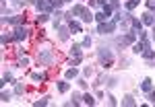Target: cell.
Listing matches in <instances>:
<instances>
[{"mask_svg": "<svg viewBox=\"0 0 155 107\" xmlns=\"http://www.w3.org/2000/svg\"><path fill=\"white\" fill-rule=\"evenodd\" d=\"M97 58H99V62H101L104 68H112V66H114V54H112L110 49L101 48L99 52H97Z\"/></svg>", "mask_w": 155, "mask_h": 107, "instance_id": "6da1fadb", "label": "cell"}, {"mask_svg": "<svg viewBox=\"0 0 155 107\" xmlns=\"http://www.w3.org/2000/svg\"><path fill=\"white\" fill-rule=\"evenodd\" d=\"M37 62H39L41 66H50V64L54 62V52H52V49H39V52H37Z\"/></svg>", "mask_w": 155, "mask_h": 107, "instance_id": "7a4b0ae2", "label": "cell"}, {"mask_svg": "<svg viewBox=\"0 0 155 107\" xmlns=\"http://www.w3.org/2000/svg\"><path fill=\"white\" fill-rule=\"evenodd\" d=\"M114 31H116V21H104V23H99V27H97V33H101V35L114 33Z\"/></svg>", "mask_w": 155, "mask_h": 107, "instance_id": "3957f363", "label": "cell"}, {"mask_svg": "<svg viewBox=\"0 0 155 107\" xmlns=\"http://www.w3.org/2000/svg\"><path fill=\"white\" fill-rule=\"evenodd\" d=\"M33 4H35L37 11H41V12H52L54 11V6H52L50 0H33Z\"/></svg>", "mask_w": 155, "mask_h": 107, "instance_id": "277c9868", "label": "cell"}, {"mask_svg": "<svg viewBox=\"0 0 155 107\" xmlns=\"http://www.w3.org/2000/svg\"><path fill=\"white\" fill-rule=\"evenodd\" d=\"M27 35H29V29L27 27H17L15 33H12L15 41H23V39H27Z\"/></svg>", "mask_w": 155, "mask_h": 107, "instance_id": "5b68a950", "label": "cell"}, {"mask_svg": "<svg viewBox=\"0 0 155 107\" xmlns=\"http://www.w3.org/2000/svg\"><path fill=\"white\" fill-rule=\"evenodd\" d=\"M134 39H137V31H132L124 37H118L116 41H118V46H128V43H134Z\"/></svg>", "mask_w": 155, "mask_h": 107, "instance_id": "8992f818", "label": "cell"}, {"mask_svg": "<svg viewBox=\"0 0 155 107\" xmlns=\"http://www.w3.org/2000/svg\"><path fill=\"white\" fill-rule=\"evenodd\" d=\"M2 23H11L15 27H19L21 23H25V17H2Z\"/></svg>", "mask_w": 155, "mask_h": 107, "instance_id": "52a82bcc", "label": "cell"}, {"mask_svg": "<svg viewBox=\"0 0 155 107\" xmlns=\"http://www.w3.org/2000/svg\"><path fill=\"white\" fill-rule=\"evenodd\" d=\"M85 12H87V8H85L83 4H74V6L71 8V14H72V17H81V19H83Z\"/></svg>", "mask_w": 155, "mask_h": 107, "instance_id": "ba28073f", "label": "cell"}, {"mask_svg": "<svg viewBox=\"0 0 155 107\" xmlns=\"http://www.w3.org/2000/svg\"><path fill=\"white\" fill-rule=\"evenodd\" d=\"M68 33H71L68 25H66V27H62V25H60V27H58V37L62 39V41H66V39H68Z\"/></svg>", "mask_w": 155, "mask_h": 107, "instance_id": "9c48e42d", "label": "cell"}, {"mask_svg": "<svg viewBox=\"0 0 155 107\" xmlns=\"http://www.w3.org/2000/svg\"><path fill=\"white\" fill-rule=\"evenodd\" d=\"M68 29H71V33H81L83 31V27L79 21H68Z\"/></svg>", "mask_w": 155, "mask_h": 107, "instance_id": "30bf717a", "label": "cell"}, {"mask_svg": "<svg viewBox=\"0 0 155 107\" xmlns=\"http://www.w3.org/2000/svg\"><path fill=\"white\" fill-rule=\"evenodd\" d=\"M128 19H130V25H132V29H134V31L139 33V31L143 29V21H139V19H134V17H128Z\"/></svg>", "mask_w": 155, "mask_h": 107, "instance_id": "8fae6325", "label": "cell"}, {"mask_svg": "<svg viewBox=\"0 0 155 107\" xmlns=\"http://www.w3.org/2000/svg\"><path fill=\"white\" fill-rule=\"evenodd\" d=\"M141 89H143L145 93H149V91H153V80H151V78H145L143 83H141Z\"/></svg>", "mask_w": 155, "mask_h": 107, "instance_id": "7c38bea8", "label": "cell"}, {"mask_svg": "<svg viewBox=\"0 0 155 107\" xmlns=\"http://www.w3.org/2000/svg\"><path fill=\"white\" fill-rule=\"evenodd\" d=\"M145 49H147V48H145L143 41H139V43H132V52H134V54H143Z\"/></svg>", "mask_w": 155, "mask_h": 107, "instance_id": "4fadbf2b", "label": "cell"}, {"mask_svg": "<svg viewBox=\"0 0 155 107\" xmlns=\"http://www.w3.org/2000/svg\"><path fill=\"white\" fill-rule=\"evenodd\" d=\"M141 21H143V25H153L155 23V19H153V14H151V12H145Z\"/></svg>", "mask_w": 155, "mask_h": 107, "instance_id": "5bb4252c", "label": "cell"}, {"mask_svg": "<svg viewBox=\"0 0 155 107\" xmlns=\"http://www.w3.org/2000/svg\"><path fill=\"white\" fill-rule=\"evenodd\" d=\"M71 56H72V58H83L81 46H72V49H71Z\"/></svg>", "mask_w": 155, "mask_h": 107, "instance_id": "9a60e30c", "label": "cell"}, {"mask_svg": "<svg viewBox=\"0 0 155 107\" xmlns=\"http://www.w3.org/2000/svg\"><path fill=\"white\" fill-rule=\"evenodd\" d=\"M31 78H33V80H35V83H39V80H46V78H48V76H46V74H44V72H31Z\"/></svg>", "mask_w": 155, "mask_h": 107, "instance_id": "2e32d148", "label": "cell"}, {"mask_svg": "<svg viewBox=\"0 0 155 107\" xmlns=\"http://www.w3.org/2000/svg\"><path fill=\"white\" fill-rule=\"evenodd\" d=\"M56 87H58V91H60V93H66V91L71 89V84L66 83V80H60V83L56 84Z\"/></svg>", "mask_w": 155, "mask_h": 107, "instance_id": "e0dca14e", "label": "cell"}, {"mask_svg": "<svg viewBox=\"0 0 155 107\" xmlns=\"http://www.w3.org/2000/svg\"><path fill=\"white\" fill-rule=\"evenodd\" d=\"M122 105H137V101H134V97H132V95H126V97H124V99H122Z\"/></svg>", "mask_w": 155, "mask_h": 107, "instance_id": "ac0fdd59", "label": "cell"}, {"mask_svg": "<svg viewBox=\"0 0 155 107\" xmlns=\"http://www.w3.org/2000/svg\"><path fill=\"white\" fill-rule=\"evenodd\" d=\"M143 58L145 60H155V49H151V48L145 49V52H143Z\"/></svg>", "mask_w": 155, "mask_h": 107, "instance_id": "d6986e66", "label": "cell"}, {"mask_svg": "<svg viewBox=\"0 0 155 107\" xmlns=\"http://www.w3.org/2000/svg\"><path fill=\"white\" fill-rule=\"evenodd\" d=\"M137 4H139V0H128V2L124 4V8H126V11H134V8H137Z\"/></svg>", "mask_w": 155, "mask_h": 107, "instance_id": "ffe728a7", "label": "cell"}, {"mask_svg": "<svg viewBox=\"0 0 155 107\" xmlns=\"http://www.w3.org/2000/svg\"><path fill=\"white\" fill-rule=\"evenodd\" d=\"M50 19V12H41V14H37V23H48Z\"/></svg>", "mask_w": 155, "mask_h": 107, "instance_id": "44dd1931", "label": "cell"}, {"mask_svg": "<svg viewBox=\"0 0 155 107\" xmlns=\"http://www.w3.org/2000/svg\"><path fill=\"white\" fill-rule=\"evenodd\" d=\"M77 76H79V70L77 68H68L66 70V78H77Z\"/></svg>", "mask_w": 155, "mask_h": 107, "instance_id": "7402d4cb", "label": "cell"}, {"mask_svg": "<svg viewBox=\"0 0 155 107\" xmlns=\"http://www.w3.org/2000/svg\"><path fill=\"white\" fill-rule=\"evenodd\" d=\"M112 11H114V8H112V4H104V6H101V12H104L106 17H110V14H112Z\"/></svg>", "mask_w": 155, "mask_h": 107, "instance_id": "603a6c76", "label": "cell"}, {"mask_svg": "<svg viewBox=\"0 0 155 107\" xmlns=\"http://www.w3.org/2000/svg\"><path fill=\"white\" fill-rule=\"evenodd\" d=\"M12 80V74L11 72H4V76H2V83H0V87H4V83H11Z\"/></svg>", "mask_w": 155, "mask_h": 107, "instance_id": "cb8c5ba5", "label": "cell"}, {"mask_svg": "<svg viewBox=\"0 0 155 107\" xmlns=\"http://www.w3.org/2000/svg\"><path fill=\"white\" fill-rule=\"evenodd\" d=\"M23 93H25V87L21 83H17L15 84V95H23Z\"/></svg>", "mask_w": 155, "mask_h": 107, "instance_id": "d4e9b609", "label": "cell"}, {"mask_svg": "<svg viewBox=\"0 0 155 107\" xmlns=\"http://www.w3.org/2000/svg\"><path fill=\"white\" fill-rule=\"evenodd\" d=\"M83 103H85V105H93V103H95V99H93L91 95H83Z\"/></svg>", "mask_w": 155, "mask_h": 107, "instance_id": "484cf974", "label": "cell"}, {"mask_svg": "<svg viewBox=\"0 0 155 107\" xmlns=\"http://www.w3.org/2000/svg\"><path fill=\"white\" fill-rule=\"evenodd\" d=\"M0 99H2V101L6 103V101L11 99V91H4V89H2V93H0Z\"/></svg>", "mask_w": 155, "mask_h": 107, "instance_id": "4316f807", "label": "cell"}, {"mask_svg": "<svg viewBox=\"0 0 155 107\" xmlns=\"http://www.w3.org/2000/svg\"><path fill=\"white\" fill-rule=\"evenodd\" d=\"M33 105H35V107H44V105H48V97H44V99H37Z\"/></svg>", "mask_w": 155, "mask_h": 107, "instance_id": "83f0119b", "label": "cell"}, {"mask_svg": "<svg viewBox=\"0 0 155 107\" xmlns=\"http://www.w3.org/2000/svg\"><path fill=\"white\" fill-rule=\"evenodd\" d=\"M0 41H2V43L6 46V43H11V41H15V37H12V35H2V37H0Z\"/></svg>", "mask_w": 155, "mask_h": 107, "instance_id": "f1b7e54d", "label": "cell"}, {"mask_svg": "<svg viewBox=\"0 0 155 107\" xmlns=\"http://www.w3.org/2000/svg\"><path fill=\"white\" fill-rule=\"evenodd\" d=\"M95 21H99V23H104V21H107V17L104 14V12H97V14H95Z\"/></svg>", "mask_w": 155, "mask_h": 107, "instance_id": "f546056e", "label": "cell"}, {"mask_svg": "<svg viewBox=\"0 0 155 107\" xmlns=\"http://www.w3.org/2000/svg\"><path fill=\"white\" fill-rule=\"evenodd\" d=\"M50 2H52V6H54V8H60V6L64 4V0H50Z\"/></svg>", "mask_w": 155, "mask_h": 107, "instance_id": "4dcf8cb0", "label": "cell"}, {"mask_svg": "<svg viewBox=\"0 0 155 107\" xmlns=\"http://www.w3.org/2000/svg\"><path fill=\"white\" fill-rule=\"evenodd\" d=\"M147 8L149 11H155V0H147Z\"/></svg>", "mask_w": 155, "mask_h": 107, "instance_id": "1f68e13d", "label": "cell"}, {"mask_svg": "<svg viewBox=\"0 0 155 107\" xmlns=\"http://www.w3.org/2000/svg\"><path fill=\"white\" fill-rule=\"evenodd\" d=\"M83 62V58H72V62H71V66H79Z\"/></svg>", "mask_w": 155, "mask_h": 107, "instance_id": "d6a6232c", "label": "cell"}, {"mask_svg": "<svg viewBox=\"0 0 155 107\" xmlns=\"http://www.w3.org/2000/svg\"><path fill=\"white\" fill-rule=\"evenodd\" d=\"M147 95H149V103H155V91H149Z\"/></svg>", "mask_w": 155, "mask_h": 107, "instance_id": "836d02e7", "label": "cell"}, {"mask_svg": "<svg viewBox=\"0 0 155 107\" xmlns=\"http://www.w3.org/2000/svg\"><path fill=\"white\" fill-rule=\"evenodd\" d=\"M89 46H91V39H89V37H85V39H83V48H89Z\"/></svg>", "mask_w": 155, "mask_h": 107, "instance_id": "e575fe53", "label": "cell"}, {"mask_svg": "<svg viewBox=\"0 0 155 107\" xmlns=\"http://www.w3.org/2000/svg\"><path fill=\"white\" fill-rule=\"evenodd\" d=\"M27 64H29V60H27V58H21V62H19V66L23 68V66H27Z\"/></svg>", "mask_w": 155, "mask_h": 107, "instance_id": "d590c367", "label": "cell"}, {"mask_svg": "<svg viewBox=\"0 0 155 107\" xmlns=\"http://www.w3.org/2000/svg\"><path fill=\"white\" fill-rule=\"evenodd\" d=\"M153 39H155V31H153Z\"/></svg>", "mask_w": 155, "mask_h": 107, "instance_id": "8d00e7d4", "label": "cell"}, {"mask_svg": "<svg viewBox=\"0 0 155 107\" xmlns=\"http://www.w3.org/2000/svg\"><path fill=\"white\" fill-rule=\"evenodd\" d=\"M64 2H66V0H64Z\"/></svg>", "mask_w": 155, "mask_h": 107, "instance_id": "74e56055", "label": "cell"}]
</instances>
